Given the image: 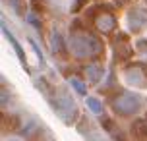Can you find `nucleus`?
<instances>
[{
  "instance_id": "obj_1",
  "label": "nucleus",
  "mask_w": 147,
  "mask_h": 141,
  "mask_svg": "<svg viewBox=\"0 0 147 141\" xmlns=\"http://www.w3.org/2000/svg\"><path fill=\"white\" fill-rule=\"evenodd\" d=\"M114 108L122 114H128V112H134L140 108V101L136 95H122L118 101H114Z\"/></svg>"
},
{
  "instance_id": "obj_2",
  "label": "nucleus",
  "mask_w": 147,
  "mask_h": 141,
  "mask_svg": "<svg viewBox=\"0 0 147 141\" xmlns=\"http://www.w3.org/2000/svg\"><path fill=\"white\" fill-rule=\"evenodd\" d=\"M97 25H99V27H101V29L109 31L110 27H112V25H114V19H112V17H110V15H105V17H103V19H101V21H97Z\"/></svg>"
},
{
  "instance_id": "obj_3",
  "label": "nucleus",
  "mask_w": 147,
  "mask_h": 141,
  "mask_svg": "<svg viewBox=\"0 0 147 141\" xmlns=\"http://www.w3.org/2000/svg\"><path fill=\"white\" fill-rule=\"evenodd\" d=\"M72 85H74V87H76V89H78V91H80L81 95L85 93V87H83V85H81V83H80V79H76V77H74V79H72Z\"/></svg>"
},
{
  "instance_id": "obj_4",
  "label": "nucleus",
  "mask_w": 147,
  "mask_h": 141,
  "mask_svg": "<svg viewBox=\"0 0 147 141\" xmlns=\"http://www.w3.org/2000/svg\"><path fill=\"white\" fill-rule=\"evenodd\" d=\"M87 104H89V106H91V108H93L95 112H101V104L97 103V101H93V99H89V101H87Z\"/></svg>"
}]
</instances>
